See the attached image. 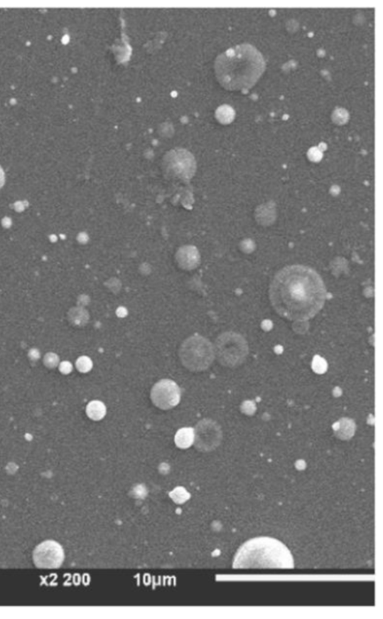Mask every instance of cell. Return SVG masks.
Wrapping results in <instances>:
<instances>
[{"label":"cell","mask_w":383,"mask_h":619,"mask_svg":"<svg viewBox=\"0 0 383 619\" xmlns=\"http://www.w3.org/2000/svg\"><path fill=\"white\" fill-rule=\"evenodd\" d=\"M214 350L218 361L230 367L241 364L248 354L247 343L241 336L232 333L219 337Z\"/></svg>","instance_id":"obj_5"},{"label":"cell","mask_w":383,"mask_h":619,"mask_svg":"<svg viewBox=\"0 0 383 619\" xmlns=\"http://www.w3.org/2000/svg\"><path fill=\"white\" fill-rule=\"evenodd\" d=\"M180 356L186 368L199 371L207 369L212 364L215 359V350L209 340L194 336L183 342Z\"/></svg>","instance_id":"obj_4"},{"label":"cell","mask_w":383,"mask_h":619,"mask_svg":"<svg viewBox=\"0 0 383 619\" xmlns=\"http://www.w3.org/2000/svg\"><path fill=\"white\" fill-rule=\"evenodd\" d=\"M326 289L320 275L302 265L286 267L273 279L269 297L274 309L291 321H307L323 308Z\"/></svg>","instance_id":"obj_1"},{"label":"cell","mask_w":383,"mask_h":619,"mask_svg":"<svg viewBox=\"0 0 383 619\" xmlns=\"http://www.w3.org/2000/svg\"><path fill=\"white\" fill-rule=\"evenodd\" d=\"M327 363L320 356H314L312 362V369L318 374H323L327 370Z\"/></svg>","instance_id":"obj_14"},{"label":"cell","mask_w":383,"mask_h":619,"mask_svg":"<svg viewBox=\"0 0 383 619\" xmlns=\"http://www.w3.org/2000/svg\"><path fill=\"white\" fill-rule=\"evenodd\" d=\"M35 566L40 569H58L65 559L63 546L52 540L38 544L33 554Z\"/></svg>","instance_id":"obj_6"},{"label":"cell","mask_w":383,"mask_h":619,"mask_svg":"<svg viewBox=\"0 0 383 619\" xmlns=\"http://www.w3.org/2000/svg\"><path fill=\"white\" fill-rule=\"evenodd\" d=\"M265 68L263 55L249 44L227 50L217 57L215 65L218 82L231 91H246L252 88Z\"/></svg>","instance_id":"obj_2"},{"label":"cell","mask_w":383,"mask_h":619,"mask_svg":"<svg viewBox=\"0 0 383 619\" xmlns=\"http://www.w3.org/2000/svg\"><path fill=\"white\" fill-rule=\"evenodd\" d=\"M170 497L176 504H183L187 502L190 497V494L187 492V490L182 487L175 488L172 492H170Z\"/></svg>","instance_id":"obj_13"},{"label":"cell","mask_w":383,"mask_h":619,"mask_svg":"<svg viewBox=\"0 0 383 619\" xmlns=\"http://www.w3.org/2000/svg\"><path fill=\"white\" fill-rule=\"evenodd\" d=\"M181 392L174 381L168 379L161 380L155 384L151 398L153 403L161 409L173 408L180 401Z\"/></svg>","instance_id":"obj_8"},{"label":"cell","mask_w":383,"mask_h":619,"mask_svg":"<svg viewBox=\"0 0 383 619\" xmlns=\"http://www.w3.org/2000/svg\"><path fill=\"white\" fill-rule=\"evenodd\" d=\"M195 430L193 428H183L177 432L175 443L178 448L186 449L194 444Z\"/></svg>","instance_id":"obj_9"},{"label":"cell","mask_w":383,"mask_h":619,"mask_svg":"<svg viewBox=\"0 0 383 619\" xmlns=\"http://www.w3.org/2000/svg\"><path fill=\"white\" fill-rule=\"evenodd\" d=\"M92 367V363L87 356H81L77 361V368L81 373H87Z\"/></svg>","instance_id":"obj_15"},{"label":"cell","mask_w":383,"mask_h":619,"mask_svg":"<svg viewBox=\"0 0 383 619\" xmlns=\"http://www.w3.org/2000/svg\"><path fill=\"white\" fill-rule=\"evenodd\" d=\"M348 115L345 110L339 109L337 112H335L333 115V120L335 122L340 124H344L348 120Z\"/></svg>","instance_id":"obj_16"},{"label":"cell","mask_w":383,"mask_h":619,"mask_svg":"<svg viewBox=\"0 0 383 619\" xmlns=\"http://www.w3.org/2000/svg\"><path fill=\"white\" fill-rule=\"evenodd\" d=\"M87 416L94 420H100L106 415V407L102 402L92 401L87 407Z\"/></svg>","instance_id":"obj_11"},{"label":"cell","mask_w":383,"mask_h":619,"mask_svg":"<svg viewBox=\"0 0 383 619\" xmlns=\"http://www.w3.org/2000/svg\"><path fill=\"white\" fill-rule=\"evenodd\" d=\"M5 184V173L1 167H0V189Z\"/></svg>","instance_id":"obj_18"},{"label":"cell","mask_w":383,"mask_h":619,"mask_svg":"<svg viewBox=\"0 0 383 619\" xmlns=\"http://www.w3.org/2000/svg\"><path fill=\"white\" fill-rule=\"evenodd\" d=\"M194 430V443L199 450L210 451L220 445L222 433L220 426L215 421L203 420L198 423Z\"/></svg>","instance_id":"obj_7"},{"label":"cell","mask_w":383,"mask_h":619,"mask_svg":"<svg viewBox=\"0 0 383 619\" xmlns=\"http://www.w3.org/2000/svg\"><path fill=\"white\" fill-rule=\"evenodd\" d=\"M335 425V433L340 438H350L355 433V423L350 419H342Z\"/></svg>","instance_id":"obj_10"},{"label":"cell","mask_w":383,"mask_h":619,"mask_svg":"<svg viewBox=\"0 0 383 619\" xmlns=\"http://www.w3.org/2000/svg\"><path fill=\"white\" fill-rule=\"evenodd\" d=\"M216 117L222 124H229L235 118L234 110L229 105L221 106L217 110Z\"/></svg>","instance_id":"obj_12"},{"label":"cell","mask_w":383,"mask_h":619,"mask_svg":"<svg viewBox=\"0 0 383 619\" xmlns=\"http://www.w3.org/2000/svg\"><path fill=\"white\" fill-rule=\"evenodd\" d=\"M308 157L313 161H319L322 158V154L317 147H313L309 150Z\"/></svg>","instance_id":"obj_17"},{"label":"cell","mask_w":383,"mask_h":619,"mask_svg":"<svg viewBox=\"0 0 383 619\" xmlns=\"http://www.w3.org/2000/svg\"><path fill=\"white\" fill-rule=\"evenodd\" d=\"M232 568L293 569L295 564L290 549L282 542L269 536H259L238 549Z\"/></svg>","instance_id":"obj_3"}]
</instances>
